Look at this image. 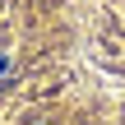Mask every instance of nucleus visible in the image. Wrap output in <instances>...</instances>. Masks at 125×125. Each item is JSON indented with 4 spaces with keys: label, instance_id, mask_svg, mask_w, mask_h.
<instances>
[{
    "label": "nucleus",
    "instance_id": "f257e3e1",
    "mask_svg": "<svg viewBox=\"0 0 125 125\" xmlns=\"http://www.w3.org/2000/svg\"><path fill=\"white\" fill-rule=\"evenodd\" d=\"M9 79H14V56H9V51H0V88H5Z\"/></svg>",
    "mask_w": 125,
    "mask_h": 125
}]
</instances>
